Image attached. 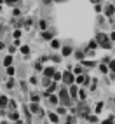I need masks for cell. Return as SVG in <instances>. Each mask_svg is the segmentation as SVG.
I'll return each instance as SVG.
<instances>
[{
	"label": "cell",
	"mask_w": 115,
	"mask_h": 124,
	"mask_svg": "<svg viewBox=\"0 0 115 124\" xmlns=\"http://www.w3.org/2000/svg\"><path fill=\"white\" fill-rule=\"evenodd\" d=\"M101 110H103V103L100 101V103H98V105H96V112H98V114H100Z\"/></svg>",
	"instance_id": "d6986e66"
},
{
	"label": "cell",
	"mask_w": 115,
	"mask_h": 124,
	"mask_svg": "<svg viewBox=\"0 0 115 124\" xmlns=\"http://www.w3.org/2000/svg\"><path fill=\"white\" fill-rule=\"evenodd\" d=\"M105 14H106V16H113V5H106Z\"/></svg>",
	"instance_id": "ba28073f"
},
{
	"label": "cell",
	"mask_w": 115,
	"mask_h": 124,
	"mask_svg": "<svg viewBox=\"0 0 115 124\" xmlns=\"http://www.w3.org/2000/svg\"><path fill=\"white\" fill-rule=\"evenodd\" d=\"M72 54V47H63V56H68Z\"/></svg>",
	"instance_id": "4fadbf2b"
},
{
	"label": "cell",
	"mask_w": 115,
	"mask_h": 124,
	"mask_svg": "<svg viewBox=\"0 0 115 124\" xmlns=\"http://www.w3.org/2000/svg\"><path fill=\"white\" fill-rule=\"evenodd\" d=\"M91 2H94V4H98V2H100V0H91Z\"/></svg>",
	"instance_id": "d6a6232c"
},
{
	"label": "cell",
	"mask_w": 115,
	"mask_h": 124,
	"mask_svg": "<svg viewBox=\"0 0 115 124\" xmlns=\"http://www.w3.org/2000/svg\"><path fill=\"white\" fill-rule=\"evenodd\" d=\"M49 101H51V103H52V105H56V103H58V98H56V96H52V94H51V96H49Z\"/></svg>",
	"instance_id": "e0dca14e"
},
{
	"label": "cell",
	"mask_w": 115,
	"mask_h": 124,
	"mask_svg": "<svg viewBox=\"0 0 115 124\" xmlns=\"http://www.w3.org/2000/svg\"><path fill=\"white\" fill-rule=\"evenodd\" d=\"M52 75H54V68L49 67V68H45V70H44V77H52Z\"/></svg>",
	"instance_id": "52a82bcc"
},
{
	"label": "cell",
	"mask_w": 115,
	"mask_h": 124,
	"mask_svg": "<svg viewBox=\"0 0 115 124\" xmlns=\"http://www.w3.org/2000/svg\"><path fill=\"white\" fill-rule=\"evenodd\" d=\"M51 33H49V31H44V33H42V39H45V40H51Z\"/></svg>",
	"instance_id": "2e32d148"
},
{
	"label": "cell",
	"mask_w": 115,
	"mask_h": 124,
	"mask_svg": "<svg viewBox=\"0 0 115 124\" xmlns=\"http://www.w3.org/2000/svg\"><path fill=\"white\" fill-rule=\"evenodd\" d=\"M96 46H98V42H91V44H89V49L93 51V49H96Z\"/></svg>",
	"instance_id": "603a6c76"
},
{
	"label": "cell",
	"mask_w": 115,
	"mask_h": 124,
	"mask_svg": "<svg viewBox=\"0 0 115 124\" xmlns=\"http://www.w3.org/2000/svg\"><path fill=\"white\" fill-rule=\"evenodd\" d=\"M5 2L9 4V5H12V4H16V2H18V0H5Z\"/></svg>",
	"instance_id": "83f0119b"
},
{
	"label": "cell",
	"mask_w": 115,
	"mask_h": 124,
	"mask_svg": "<svg viewBox=\"0 0 115 124\" xmlns=\"http://www.w3.org/2000/svg\"><path fill=\"white\" fill-rule=\"evenodd\" d=\"M68 93L72 94V98H75V96L79 94V89H77V86H73V84H72V87H70V91H68Z\"/></svg>",
	"instance_id": "8992f818"
},
{
	"label": "cell",
	"mask_w": 115,
	"mask_h": 124,
	"mask_svg": "<svg viewBox=\"0 0 115 124\" xmlns=\"http://www.w3.org/2000/svg\"><path fill=\"white\" fill-rule=\"evenodd\" d=\"M110 37H112V40H115V31H113V33H112Z\"/></svg>",
	"instance_id": "1f68e13d"
},
{
	"label": "cell",
	"mask_w": 115,
	"mask_h": 124,
	"mask_svg": "<svg viewBox=\"0 0 115 124\" xmlns=\"http://www.w3.org/2000/svg\"><path fill=\"white\" fill-rule=\"evenodd\" d=\"M52 79H54V80H59V79H61V73H59V72H54Z\"/></svg>",
	"instance_id": "44dd1931"
},
{
	"label": "cell",
	"mask_w": 115,
	"mask_h": 124,
	"mask_svg": "<svg viewBox=\"0 0 115 124\" xmlns=\"http://www.w3.org/2000/svg\"><path fill=\"white\" fill-rule=\"evenodd\" d=\"M110 68H112V70L115 72V61H112V63H110Z\"/></svg>",
	"instance_id": "4dcf8cb0"
},
{
	"label": "cell",
	"mask_w": 115,
	"mask_h": 124,
	"mask_svg": "<svg viewBox=\"0 0 115 124\" xmlns=\"http://www.w3.org/2000/svg\"><path fill=\"white\" fill-rule=\"evenodd\" d=\"M59 46H61L59 40H52V47H54V49H59Z\"/></svg>",
	"instance_id": "ffe728a7"
},
{
	"label": "cell",
	"mask_w": 115,
	"mask_h": 124,
	"mask_svg": "<svg viewBox=\"0 0 115 124\" xmlns=\"http://www.w3.org/2000/svg\"><path fill=\"white\" fill-rule=\"evenodd\" d=\"M56 89H58V82H52V84H49V86H47V91H44V94L49 96V94H52Z\"/></svg>",
	"instance_id": "5b68a950"
},
{
	"label": "cell",
	"mask_w": 115,
	"mask_h": 124,
	"mask_svg": "<svg viewBox=\"0 0 115 124\" xmlns=\"http://www.w3.org/2000/svg\"><path fill=\"white\" fill-rule=\"evenodd\" d=\"M21 51H23L24 54H28V51H30V47H28V46H23V47H21Z\"/></svg>",
	"instance_id": "7402d4cb"
},
{
	"label": "cell",
	"mask_w": 115,
	"mask_h": 124,
	"mask_svg": "<svg viewBox=\"0 0 115 124\" xmlns=\"http://www.w3.org/2000/svg\"><path fill=\"white\" fill-rule=\"evenodd\" d=\"M77 110H79V114L82 115V117H89V115H87V114H89V108H87V105H84V103H80Z\"/></svg>",
	"instance_id": "277c9868"
},
{
	"label": "cell",
	"mask_w": 115,
	"mask_h": 124,
	"mask_svg": "<svg viewBox=\"0 0 115 124\" xmlns=\"http://www.w3.org/2000/svg\"><path fill=\"white\" fill-rule=\"evenodd\" d=\"M7 103H9V100H7L5 96H0V108H2V107H5Z\"/></svg>",
	"instance_id": "30bf717a"
},
{
	"label": "cell",
	"mask_w": 115,
	"mask_h": 124,
	"mask_svg": "<svg viewBox=\"0 0 115 124\" xmlns=\"http://www.w3.org/2000/svg\"><path fill=\"white\" fill-rule=\"evenodd\" d=\"M0 30H2V26H0Z\"/></svg>",
	"instance_id": "d590c367"
},
{
	"label": "cell",
	"mask_w": 115,
	"mask_h": 124,
	"mask_svg": "<svg viewBox=\"0 0 115 124\" xmlns=\"http://www.w3.org/2000/svg\"><path fill=\"white\" fill-rule=\"evenodd\" d=\"M30 110H31V112H38L40 108H38V105H37V103L33 101V103H31V105H30Z\"/></svg>",
	"instance_id": "8fae6325"
},
{
	"label": "cell",
	"mask_w": 115,
	"mask_h": 124,
	"mask_svg": "<svg viewBox=\"0 0 115 124\" xmlns=\"http://www.w3.org/2000/svg\"><path fill=\"white\" fill-rule=\"evenodd\" d=\"M103 124H113V117H110V119H106Z\"/></svg>",
	"instance_id": "d4e9b609"
},
{
	"label": "cell",
	"mask_w": 115,
	"mask_h": 124,
	"mask_svg": "<svg viewBox=\"0 0 115 124\" xmlns=\"http://www.w3.org/2000/svg\"><path fill=\"white\" fill-rule=\"evenodd\" d=\"M19 35H21V31L16 30V31H14V39H19Z\"/></svg>",
	"instance_id": "484cf974"
},
{
	"label": "cell",
	"mask_w": 115,
	"mask_h": 124,
	"mask_svg": "<svg viewBox=\"0 0 115 124\" xmlns=\"http://www.w3.org/2000/svg\"><path fill=\"white\" fill-rule=\"evenodd\" d=\"M68 124H72V122H68Z\"/></svg>",
	"instance_id": "8d00e7d4"
},
{
	"label": "cell",
	"mask_w": 115,
	"mask_h": 124,
	"mask_svg": "<svg viewBox=\"0 0 115 124\" xmlns=\"http://www.w3.org/2000/svg\"><path fill=\"white\" fill-rule=\"evenodd\" d=\"M100 70H101V72L105 73V72H106V70H108V68H106V67H105V65H100Z\"/></svg>",
	"instance_id": "4316f807"
},
{
	"label": "cell",
	"mask_w": 115,
	"mask_h": 124,
	"mask_svg": "<svg viewBox=\"0 0 115 124\" xmlns=\"http://www.w3.org/2000/svg\"><path fill=\"white\" fill-rule=\"evenodd\" d=\"M2 2H4V0H0V4H2Z\"/></svg>",
	"instance_id": "836d02e7"
},
{
	"label": "cell",
	"mask_w": 115,
	"mask_h": 124,
	"mask_svg": "<svg viewBox=\"0 0 115 124\" xmlns=\"http://www.w3.org/2000/svg\"><path fill=\"white\" fill-rule=\"evenodd\" d=\"M77 82H79V84H84V82H86V75H79L77 77Z\"/></svg>",
	"instance_id": "9a60e30c"
},
{
	"label": "cell",
	"mask_w": 115,
	"mask_h": 124,
	"mask_svg": "<svg viewBox=\"0 0 115 124\" xmlns=\"http://www.w3.org/2000/svg\"><path fill=\"white\" fill-rule=\"evenodd\" d=\"M75 73H79V75H80V73H82V68H80V67H77V68H75Z\"/></svg>",
	"instance_id": "f546056e"
},
{
	"label": "cell",
	"mask_w": 115,
	"mask_h": 124,
	"mask_svg": "<svg viewBox=\"0 0 115 124\" xmlns=\"http://www.w3.org/2000/svg\"><path fill=\"white\" fill-rule=\"evenodd\" d=\"M7 73H9V75H14V68L9 67V68H7Z\"/></svg>",
	"instance_id": "cb8c5ba5"
},
{
	"label": "cell",
	"mask_w": 115,
	"mask_h": 124,
	"mask_svg": "<svg viewBox=\"0 0 115 124\" xmlns=\"http://www.w3.org/2000/svg\"><path fill=\"white\" fill-rule=\"evenodd\" d=\"M61 80L65 82V84H73V82H75V77H73V73L68 70V72L61 73Z\"/></svg>",
	"instance_id": "3957f363"
},
{
	"label": "cell",
	"mask_w": 115,
	"mask_h": 124,
	"mask_svg": "<svg viewBox=\"0 0 115 124\" xmlns=\"http://www.w3.org/2000/svg\"><path fill=\"white\" fill-rule=\"evenodd\" d=\"M9 117L16 122V121H19V114H18V112H11V114H9Z\"/></svg>",
	"instance_id": "9c48e42d"
},
{
	"label": "cell",
	"mask_w": 115,
	"mask_h": 124,
	"mask_svg": "<svg viewBox=\"0 0 115 124\" xmlns=\"http://www.w3.org/2000/svg\"><path fill=\"white\" fill-rule=\"evenodd\" d=\"M44 86H49V77H44Z\"/></svg>",
	"instance_id": "f1b7e54d"
},
{
	"label": "cell",
	"mask_w": 115,
	"mask_h": 124,
	"mask_svg": "<svg viewBox=\"0 0 115 124\" xmlns=\"http://www.w3.org/2000/svg\"><path fill=\"white\" fill-rule=\"evenodd\" d=\"M59 100H61V105L65 107H72V100H70V93L68 89H59Z\"/></svg>",
	"instance_id": "7a4b0ae2"
},
{
	"label": "cell",
	"mask_w": 115,
	"mask_h": 124,
	"mask_svg": "<svg viewBox=\"0 0 115 124\" xmlns=\"http://www.w3.org/2000/svg\"><path fill=\"white\" fill-rule=\"evenodd\" d=\"M79 96L82 98V100H86V89H80L79 91Z\"/></svg>",
	"instance_id": "ac0fdd59"
},
{
	"label": "cell",
	"mask_w": 115,
	"mask_h": 124,
	"mask_svg": "<svg viewBox=\"0 0 115 124\" xmlns=\"http://www.w3.org/2000/svg\"><path fill=\"white\" fill-rule=\"evenodd\" d=\"M45 2H51V0H45Z\"/></svg>",
	"instance_id": "e575fe53"
},
{
	"label": "cell",
	"mask_w": 115,
	"mask_h": 124,
	"mask_svg": "<svg viewBox=\"0 0 115 124\" xmlns=\"http://www.w3.org/2000/svg\"><path fill=\"white\" fill-rule=\"evenodd\" d=\"M96 42L100 44V46H101L103 49H110V47H112L108 35H105V33H98V35H96Z\"/></svg>",
	"instance_id": "6da1fadb"
},
{
	"label": "cell",
	"mask_w": 115,
	"mask_h": 124,
	"mask_svg": "<svg viewBox=\"0 0 115 124\" xmlns=\"http://www.w3.org/2000/svg\"><path fill=\"white\" fill-rule=\"evenodd\" d=\"M49 119H51L52 122H58V114H52L51 112V114H49Z\"/></svg>",
	"instance_id": "5bb4252c"
},
{
	"label": "cell",
	"mask_w": 115,
	"mask_h": 124,
	"mask_svg": "<svg viewBox=\"0 0 115 124\" xmlns=\"http://www.w3.org/2000/svg\"><path fill=\"white\" fill-rule=\"evenodd\" d=\"M11 63H12V58H11V56H7L5 60H4V65H5V67H11Z\"/></svg>",
	"instance_id": "7c38bea8"
}]
</instances>
